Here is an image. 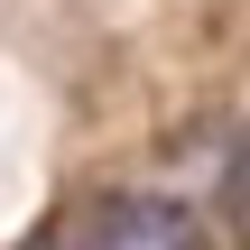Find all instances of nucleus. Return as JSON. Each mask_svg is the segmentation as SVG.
<instances>
[{"label":"nucleus","mask_w":250,"mask_h":250,"mask_svg":"<svg viewBox=\"0 0 250 250\" xmlns=\"http://www.w3.org/2000/svg\"><path fill=\"white\" fill-rule=\"evenodd\" d=\"M232 213H241V241H250V148H241V167H232Z\"/></svg>","instance_id":"obj_2"},{"label":"nucleus","mask_w":250,"mask_h":250,"mask_svg":"<svg viewBox=\"0 0 250 250\" xmlns=\"http://www.w3.org/2000/svg\"><path fill=\"white\" fill-rule=\"evenodd\" d=\"M102 250H195V213L167 195H130V204H111Z\"/></svg>","instance_id":"obj_1"},{"label":"nucleus","mask_w":250,"mask_h":250,"mask_svg":"<svg viewBox=\"0 0 250 250\" xmlns=\"http://www.w3.org/2000/svg\"><path fill=\"white\" fill-rule=\"evenodd\" d=\"M37 250H74V241H37Z\"/></svg>","instance_id":"obj_3"}]
</instances>
